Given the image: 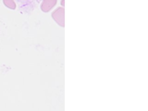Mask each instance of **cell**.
I'll return each instance as SVG.
<instances>
[]
</instances>
